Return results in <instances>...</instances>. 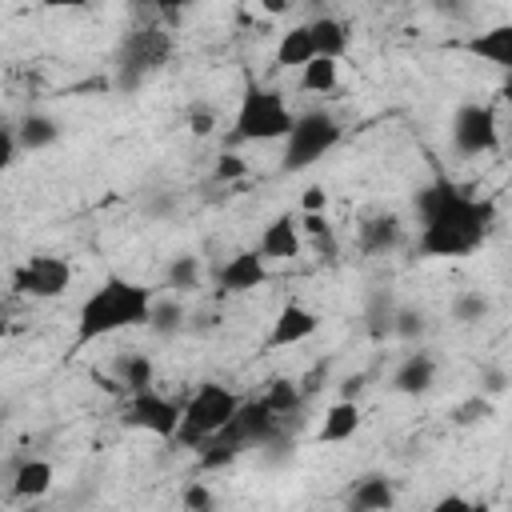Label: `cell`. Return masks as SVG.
Returning <instances> with one entry per match:
<instances>
[{
	"label": "cell",
	"instance_id": "1",
	"mask_svg": "<svg viewBox=\"0 0 512 512\" xmlns=\"http://www.w3.org/2000/svg\"><path fill=\"white\" fill-rule=\"evenodd\" d=\"M152 308H156V296L152 288L136 284V280H124V276H108L76 312V336H72V352H80L84 344H96L112 332H124V328H144L152 324ZM68 352V356H72Z\"/></svg>",
	"mask_w": 512,
	"mask_h": 512
},
{
	"label": "cell",
	"instance_id": "2",
	"mask_svg": "<svg viewBox=\"0 0 512 512\" xmlns=\"http://www.w3.org/2000/svg\"><path fill=\"white\" fill-rule=\"evenodd\" d=\"M492 224H496L492 200H472L452 188L444 208L428 224H420L416 248H420V256H468L472 248L484 244Z\"/></svg>",
	"mask_w": 512,
	"mask_h": 512
},
{
	"label": "cell",
	"instance_id": "3",
	"mask_svg": "<svg viewBox=\"0 0 512 512\" xmlns=\"http://www.w3.org/2000/svg\"><path fill=\"white\" fill-rule=\"evenodd\" d=\"M240 396L232 392V388H224V384H200L192 396H188V404H184V424H180V432H176V440L188 448H204L212 436H220L232 420H236V412H240Z\"/></svg>",
	"mask_w": 512,
	"mask_h": 512
},
{
	"label": "cell",
	"instance_id": "4",
	"mask_svg": "<svg viewBox=\"0 0 512 512\" xmlns=\"http://www.w3.org/2000/svg\"><path fill=\"white\" fill-rule=\"evenodd\" d=\"M292 124H296V112L284 104L280 92L248 84L232 120V140H288Z\"/></svg>",
	"mask_w": 512,
	"mask_h": 512
},
{
	"label": "cell",
	"instance_id": "5",
	"mask_svg": "<svg viewBox=\"0 0 512 512\" xmlns=\"http://www.w3.org/2000/svg\"><path fill=\"white\" fill-rule=\"evenodd\" d=\"M340 136H344V128H340V120L332 112H324V108L300 112L292 132H288V140H284V156H280L284 172H304L324 152H332L340 144Z\"/></svg>",
	"mask_w": 512,
	"mask_h": 512
},
{
	"label": "cell",
	"instance_id": "6",
	"mask_svg": "<svg viewBox=\"0 0 512 512\" xmlns=\"http://www.w3.org/2000/svg\"><path fill=\"white\" fill-rule=\"evenodd\" d=\"M172 52V40L164 28H136L124 36L120 44V60H116V72H120V88H136L144 76H152Z\"/></svg>",
	"mask_w": 512,
	"mask_h": 512
},
{
	"label": "cell",
	"instance_id": "7",
	"mask_svg": "<svg viewBox=\"0 0 512 512\" xmlns=\"http://www.w3.org/2000/svg\"><path fill=\"white\" fill-rule=\"evenodd\" d=\"M124 420L136 424V428H144V432H152V436H160V440H176V432L184 424V408L176 400L160 396L156 388H148V392L128 396Z\"/></svg>",
	"mask_w": 512,
	"mask_h": 512
},
{
	"label": "cell",
	"instance_id": "8",
	"mask_svg": "<svg viewBox=\"0 0 512 512\" xmlns=\"http://www.w3.org/2000/svg\"><path fill=\"white\" fill-rule=\"evenodd\" d=\"M452 144L464 156H484L500 144V124L488 104H460L452 116Z\"/></svg>",
	"mask_w": 512,
	"mask_h": 512
},
{
	"label": "cell",
	"instance_id": "9",
	"mask_svg": "<svg viewBox=\"0 0 512 512\" xmlns=\"http://www.w3.org/2000/svg\"><path fill=\"white\" fill-rule=\"evenodd\" d=\"M68 284H72V268H68V260H60V256H28V260L12 272V288H16L20 296H32V300H52V296H60Z\"/></svg>",
	"mask_w": 512,
	"mask_h": 512
},
{
	"label": "cell",
	"instance_id": "10",
	"mask_svg": "<svg viewBox=\"0 0 512 512\" xmlns=\"http://www.w3.org/2000/svg\"><path fill=\"white\" fill-rule=\"evenodd\" d=\"M320 328V316L296 300H288L276 320H272V332H268V348H292V344H304L308 336H316Z\"/></svg>",
	"mask_w": 512,
	"mask_h": 512
},
{
	"label": "cell",
	"instance_id": "11",
	"mask_svg": "<svg viewBox=\"0 0 512 512\" xmlns=\"http://www.w3.org/2000/svg\"><path fill=\"white\" fill-rule=\"evenodd\" d=\"M268 280V260L260 256V248H248V252H236L224 268H220V292H232V296H240V292H252V288H260Z\"/></svg>",
	"mask_w": 512,
	"mask_h": 512
},
{
	"label": "cell",
	"instance_id": "12",
	"mask_svg": "<svg viewBox=\"0 0 512 512\" xmlns=\"http://www.w3.org/2000/svg\"><path fill=\"white\" fill-rule=\"evenodd\" d=\"M260 256L264 260H296L300 256V248H304V240H300V220H292V216H276L264 232H260Z\"/></svg>",
	"mask_w": 512,
	"mask_h": 512
},
{
	"label": "cell",
	"instance_id": "13",
	"mask_svg": "<svg viewBox=\"0 0 512 512\" xmlns=\"http://www.w3.org/2000/svg\"><path fill=\"white\" fill-rule=\"evenodd\" d=\"M12 496L16 500H40L48 488H52V480H56V468L48 464V460H20V464H12Z\"/></svg>",
	"mask_w": 512,
	"mask_h": 512
},
{
	"label": "cell",
	"instance_id": "14",
	"mask_svg": "<svg viewBox=\"0 0 512 512\" xmlns=\"http://www.w3.org/2000/svg\"><path fill=\"white\" fill-rule=\"evenodd\" d=\"M432 376H436L432 356H428V352H412V356H404L400 368L392 372V388H396L400 396H420V392L432 388Z\"/></svg>",
	"mask_w": 512,
	"mask_h": 512
},
{
	"label": "cell",
	"instance_id": "15",
	"mask_svg": "<svg viewBox=\"0 0 512 512\" xmlns=\"http://www.w3.org/2000/svg\"><path fill=\"white\" fill-rule=\"evenodd\" d=\"M464 48H468L472 56H480V60H488V64L512 72V24H496V28L480 32V36H472Z\"/></svg>",
	"mask_w": 512,
	"mask_h": 512
},
{
	"label": "cell",
	"instance_id": "16",
	"mask_svg": "<svg viewBox=\"0 0 512 512\" xmlns=\"http://www.w3.org/2000/svg\"><path fill=\"white\" fill-rule=\"evenodd\" d=\"M356 428H360V404H356V400H336V404L324 412L316 440H320V444H340V440H352Z\"/></svg>",
	"mask_w": 512,
	"mask_h": 512
},
{
	"label": "cell",
	"instance_id": "17",
	"mask_svg": "<svg viewBox=\"0 0 512 512\" xmlns=\"http://www.w3.org/2000/svg\"><path fill=\"white\" fill-rule=\"evenodd\" d=\"M316 60V44H312V28L308 24H292L280 44H276V64L280 68H308Z\"/></svg>",
	"mask_w": 512,
	"mask_h": 512
},
{
	"label": "cell",
	"instance_id": "18",
	"mask_svg": "<svg viewBox=\"0 0 512 512\" xmlns=\"http://www.w3.org/2000/svg\"><path fill=\"white\" fill-rule=\"evenodd\" d=\"M400 236H404V224L396 216H372L360 228V248L372 252V256H380V252H392L400 244Z\"/></svg>",
	"mask_w": 512,
	"mask_h": 512
},
{
	"label": "cell",
	"instance_id": "19",
	"mask_svg": "<svg viewBox=\"0 0 512 512\" xmlns=\"http://www.w3.org/2000/svg\"><path fill=\"white\" fill-rule=\"evenodd\" d=\"M116 384L128 392V396H136V392H148L152 384H156V368H152V360L144 356V352H128V356H120L116 360Z\"/></svg>",
	"mask_w": 512,
	"mask_h": 512
},
{
	"label": "cell",
	"instance_id": "20",
	"mask_svg": "<svg viewBox=\"0 0 512 512\" xmlns=\"http://www.w3.org/2000/svg\"><path fill=\"white\" fill-rule=\"evenodd\" d=\"M396 504V492H392V480L388 476H360L356 488H352V508H364V512H388Z\"/></svg>",
	"mask_w": 512,
	"mask_h": 512
},
{
	"label": "cell",
	"instance_id": "21",
	"mask_svg": "<svg viewBox=\"0 0 512 512\" xmlns=\"http://www.w3.org/2000/svg\"><path fill=\"white\" fill-rule=\"evenodd\" d=\"M308 28H312L316 56H328V60H340V56H344V48H348V28H344L336 16H316Z\"/></svg>",
	"mask_w": 512,
	"mask_h": 512
},
{
	"label": "cell",
	"instance_id": "22",
	"mask_svg": "<svg viewBox=\"0 0 512 512\" xmlns=\"http://www.w3.org/2000/svg\"><path fill=\"white\" fill-rule=\"evenodd\" d=\"M16 136H20V148L40 152V148H48V144L60 140V124H56L52 116H44V112H28V116L16 124Z\"/></svg>",
	"mask_w": 512,
	"mask_h": 512
},
{
	"label": "cell",
	"instance_id": "23",
	"mask_svg": "<svg viewBox=\"0 0 512 512\" xmlns=\"http://www.w3.org/2000/svg\"><path fill=\"white\" fill-rule=\"evenodd\" d=\"M340 84V60H328V56H316L308 68H300V88L312 92V96H324Z\"/></svg>",
	"mask_w": 512,
	"mask_h": 512
},
{
	"label": "cell",
	"instance_id": "24",
	"mask_svg": "<svg viewBox=\"0 0 512 512\" xmlns=\"http://www.w3.org/2000/svg\"><path fill=\"white\" fill-rule=\"evenodd\" d=\"M280 420H288V416H296V408L304 404V392H300V384L296 380H272L268 384V392L260 396Z\"/></svg>",
	"mask_w": 512,
	"mask_h": 512
},
{
	"label": "cell",
	"instance_id": "25",
	"mask_svg": "<svg viewBox=\"0 0 512 512\" xmlns=\"http://www.w3.org/2000/svg\"><path fill=\"white\" fill-rule=\"evenodd\" d=\"M196 284H200V260H196L192 252L172 256V264H168V288H176V292H192Z\"/></svg>",
	"mask_w": 512,
	"mask_h": 512
},
{
	"label": "cell",
	"instance_id": "26",
	"mask_svg": "<svg viewBox=\"0 0 512 512\" xmlns=\"http://www.w3.org/2000/svg\"><path fill=\"white\" fill-rule=\"evenodd\" d=\"M488 416H492V400H488L484 392H476V396L460 400V404H456V412H452V420H456L460 428H468V424H480V420H488Z\"/></svg>",
	"mask_w": 512,
	"mask_h": 512
},
{
	"label": "cell",
	"instance_id": "27",
	"mask_svg": "<svg viewBox=\"0 0 512 512\" xmlns=\"http://www.w3.org/2000/svg\"><path fill=\"white\" fill-rule=\"evenodd\" d=\"M180 324H184V308H180L172 296L156 300V308H152V328L168 336V332H180Z\"/></svg>",
	"mask_w": 512,
	"mask_h": 512
},
{
	"label": "cell",
	"instance_id": "28",
	"mask_svg": "<svg viewBox=\"0 0 512 512\" xmlns=\"http://www.w3.org/2000/svg\"><path fill=\"white\" fill-rule=\"evenodd\" d=\"M484 312H488V300L480 292H460L452 304V320H460V324H476Z\"/></svg>",
	"mask_w": 512,
	"mask_h": 512
},
{
	"label": "cell",
	"instance_id": "29",
	"mask_svg": "<svg viewBox=\"0 0 512 512\" xmlns=\"http://www.w3.org/2000/svg\"><path fill=\"white\" fill-rule=\"evenodd\" d=\"M392 324H396V308H392V300H388V296H372V308H368V328H372V336L392 332Z\"/></svg>",
	"mask_w": 512,
	"mask_h": 512
},
{
	"label": "cell",
	"instance_id": "30",
	"mask_svg": "<svg viewBox=\"0 0 512 512\" xmlns=\"http://www.w3.org/2000/svg\"><path fill=\"white\" fill-rule=\"evenodd\" d=\"M420 332H424V312H420V308H396L392 336H400V340H416Z\"/></svg>",
	"mask_w": 512,
	"mask_h": 512
},
{
	"label": "cell",
	"instance_id": "31",
	"mask_svg": "<svg viewBox=\"0 0 512 512\" xmlns=\"http://www.w3.org/2000/svg\"><path fill=\"white\" fill-rule=\"evenodd\" d=\"M180 508H184V512H212V508H216V500H212L208 484L192 480V484L180 492Z\"/></svg>",
	"mask_w": 512,
	"mask_h": 512
},
{
	"label": "cell",
	"instance_id": "32",
	"mask_svg": "<svg viewBox=\"0 0 512 512\" xmlns=\"http://www.w3.org/2000/svg\"><path fill=\"white\" fill-rule=\"evenodd\" d=\"M240 176H248V160L236 152H224L216 160V180H240Z\"/></svg>",
	"mask_w": 512,
	"mask_h": 512
},
{
	"label": "cell",
	"instance_id": "33",
	"mask_svg": "<svg viewBox=\"0 0 512 512\" xmlns=\"http://www.w3.org/2000/svg\"><path fill=\"white\" fill-rule=\"evenodd\" d=\"M16 148H20L16 124H4V128H0V164H4V168H12V164H16Z\"/></svg>",
	"mask_w": 512,
	"mask_h": 512
},
{
	"label": "cell",
	"instance_id": "34",
	"mask_svg": "<svg viewBox=\"0 0 512 512\" xmlns=\"http://www.w3.org/2000/svg\"><path fill=\"white\" fill-rule=\"evenodd\" d=\"M480 388H484V396H500L508 388V372L504 368H484L480 372Z\"/></svg>",
	"mask_w": 512,
	"mask_h": 512
},
{
	"label": "cell",
	"instance_id": "35",
	"mask_svg": "<svg viewBox=\"0 0 512 512\" xmlns=\"http://www.w3.org/2000/svg\"><path fill=\"white\" fill-rule=\"evenodd\" d=\"M188 128H192V136H208V132L216 128V116H212L208 108H192V112H188Z\"/></svg>",
	"mask_w": 512,
	"mask_h": 512
},
{
	"label": "cell",
	"instance_id": "36",
	"mask_svg": "<svg viewBox=\"0 0 512 512\" xmlns=\"http://www.w3.org/2000/svg\"><path fill=\"white\" fill-rule=\"evenodd\" d=\"M300 204H304V216H312V212H324V204H328V192H324L320 184H308V188H304V196H300Z\"/></svg>",
	"mask_w": 512,
	"mask_h": 512
},
{
	"label": "cell",
	"instance_id": "37",
	"mask_svg": "<svg viewBox=\"0 0 512 512\" xmlns=\"http://www.w3.org/2000/svg\"><path fill=\"white\" fill-rule=\"evenodd\" d=\"M476 504L468 500V496H460V492H448V496H440L436 504H432V512H472Z\"/></svg>",
	"mask_w": 512,
	"mask_h": 512
},
{
	"label": "cell",
	"instance_id": "38",
	"mask_svg": "<svg viewBox=\"0 0 512 512\" xmlns=\"http://www.w3.org/2000/svg\"><path fill=\"white\" fill-rule=\"evenodd\" d=\"M300 228H304L308 236H328V220H324V212H312V216H304V220H300Z\"/></svg>",
	"mask_w": 512,
	"mask_h": 512
},
{
	"label": "cell",
	"instance_id": "39",
	"mask_svg": "<svg viewBox=\"0 0 512 512\" xmlns=\"http://www.w3.org/2000/svg\"><path fill=\"white\" fill-rule=\"evenodd\" d=\"M320 388H324V368H316V372H308V376H304V384H300V392H304V400H308V396H316Z\"/></svg>",
	"mask_w": 512,
	"mask_h": 512
},
{
	"label": "cell",
	"instance_id": "40",
	"mask_svg": "<svg viewBox=\"0 0 512 512\" xmlns=\"http://www.w3.org/2000/svg\"><path fill=\"white\" fill-rule=\"evenodd\" d=\"M360 392H364V376H360V372H356V376H348V380L340 384V400H356Z\"/></svg>",
	"mask_w": 512,
	"mask_h": 512
},
{
	"label": "cell",
	"instance_id": "41",
	"mask_svg": "<svg viewBox=\"0 0 512 512\" xmlns=\"http://www.w3.org/2000/svg\"><path fill=\"white\" fill-rule=\"evenodd\" d=\"M260 8H264L268 16H280V12H288V4H284V0H264Z\"/></svg>",
	"mask_w": 512,
	"mask_h": 512
},
{
	"label": "cell",
	"instance_id": "42",
	"mask_svg": "<svg viewBox=\"0 0 512 512\" xmlns=\"http://www.w3.org/2000/svg\"><path fill=\"white\" fill-rule=\"evenodd\" d=\"M500 96L512 104V72H508V80H504V88H500Z\"/></svg>",
	"mask_w": 512,
	"mask_h": 512
},
{
	"label": "cell",
	"instance_id": "43",
	"mask_svg": "<svg viewBox=\"0 0 512 512\" xmlns=\"http://www.w3.org/2000/svg\"><path fill=\"white\" fill-rule=\"evenodd\" d=\"M472 512H492V508H488V504H476V508H472Z\"/></svg>",
	"mask_w": 512,
	"mask_h": 512
},
{
	"label": "cell",
	"instance_id": "44",
	"mask_svg": "<svg viewBox=\"0 0 512 512\" xmlns=\"http://www.w3.org/2000/svg\"><path fill=\"white\" fill-rule=\"evenodd\" d=\"M348 512H364V508H348Z\"/></svg>",
	"mask_w": 512,
	"mask_h": 512
},
{
	"label": "cell",
	"instance_id": "45",
	"mask_svg": "<svg viewBox=\"0 0 512 512\" xmlns=\"http://www.w3.org/2000/svg\"><path fill=\"white\" fill-rule=\"evenodd\" d=\"M508 512H512V508H508Z\"/></svg>",
	"mask_w": 512,
	"mask_h": 512
}]
</instances>
